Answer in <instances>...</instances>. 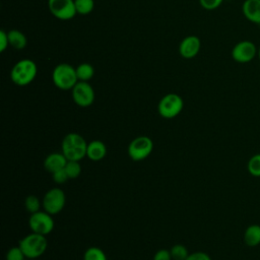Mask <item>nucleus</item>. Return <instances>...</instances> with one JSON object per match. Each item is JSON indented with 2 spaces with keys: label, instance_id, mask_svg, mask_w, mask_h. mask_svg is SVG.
Instances as JSON below:
<instances>
[{
  "label": "nucleus",
  "instance_id": "cd10ccee",
  "mask_svg": "<svg viewBox=\"0 0 260 260\" xmlns=\"http://www.w3.org/2000/svg\"><path fill=\"white\" fill-rule=\"evenodd\" d=\"M172 259L173 258L171 255V251L166 249L158 250L153 256V260H172Z\"/></svg>",
  "mask_w": 260,
  "mask_h": 260
},
{
  "label": "nucleus",
  "instance_id": "ddd939ff",
  "mask_svg": "<svg viewBox=\"0 0 260 260\" xmlns=\"http://www.w3.org/2000/svg\"><path fill=\"white\" fill-rule=\"evenodd\" d=\"M242 10L248 20L260 24V0H245Z\"/></svg>",
  "mask_w": 260,
  "mask_h": 260
},
{
  "label": "nucleus",
  "instance_id": "4be33fe9",
  "mask_svg": "<svg viewBox=\"0 0 260 260\" xmlns=\"http://www.w3.org/2000/svg\"><path fill=\"white\" fill-rule=\"evenodd\" d=\"M171 255L174 260H186L189 253L184 245L177 244L171 248Z\"/></svg>",
  "mask_w": 260,
  "mask_h": 260
},
{
  "label": "nucleus",
  "instance_id": "6e6552de",
  "mask_svg": "<svg viewBox=\"0 0 260 260\" xmlns=\"http://www.w3.org/2000/svg\"><path fill=\"white\" fill-rule=\"evenodd\" d=\"M48 7L52 15L60 20L72 19L77 14L74 0H48Z\"/></svg>",
  "mask_w": 260,
  "mask_h": 260
},
{
  "label": "nucleus",
  "instance_id": "c85d7f7f",
  "mask_svg": "<svg viewBox=\"0 0 260 260\" xmlns=\"http://www.w3.org/2000/svg\"><path fill=\"white\" fill-rule=\"evenodd\" d=\"M8 46H9V41H8L7 31L1 29L0 30V51L4 52Z\"/></svg>",
  "mask_w": 260,
  "mask_h": 260
},
{
  "label": "nucleus",
  "instance_id": "bb28decb",
  "mask_svg": "<svg viewBox=\"0 0 260 260\" xmlns=\"http://www.w3.org/2000/svg\"><path fill=\"white\" fill-rule=\"evenodd\" d=\"M52 176H53L54 182L57 183V184H64L69 179V177H68V175H67V173L65 171V168L62 169V170H59V171H57L55 173H53Z\"/></svg>",
  "mask_w": 260,
  "mask_h": 260
},
{
  "label": "nucleus",
  "instance_id": "39448f33",
  "mask_svg": "<svg viewBox=\"0 0 260 260\" xmlns=\"http://www.w3.org/2000/svg\"><path fill=\"white\" fill-rule=\"evenodd\" d=\"M183 99L177 93H168L164 95L157 106L158 114L165 119L177 117L183 110Z\"/></svg>",
  "mask_w": 260,
  "mask_h": 260
},
{
  "label": "nucleus",
  "instance_id": "c756f323",
  "mask_svg": "<svg viewBox=\"0 0 260 260\" xmlns=\"http://www.w3.org/2000/svg\"><path fill=\"white\" fill-rule=\"evenodd\" d=\"M186 260H211L210 256L204 252H195L189 254Z\"/></svg>",
  "mask_w": 260,
  "mask_h": 260
},
{
  "label": "nucleus",
  "instance_id": "dca6fc26",
  "mask_svg": "<svg viewBox=\"0 0 260 260\" xmlns=\"http://www.w3.org/2000/svg\"><path fill=\"white\" fill-rule=\"evenodd\" d=\"M9 46L15 50H22L25 48L27 40L24 34L18 29H10L7 31Z\"/></svg>",
  "mask_w": 260,
  "mask_h": 260
},
{
  "label": "nucleus",
  "instance_id": "f03ea898",
  "mask_svg": "<svg viewBox=\"0 0 260 260\" xmlns=\"http://www.w3.org/2000/svg\"><path fill=\"white\" fill-rule=\"evenodd\" d=\"M37 73V64L30 59H22L13 65L10 71V78L14 84L24 86L35 80Z\"/></svg>",
  "mask_w": 260,
  "mask_h": 260
},
{
  "label": "nucleus",
  "instance_id": "7ed1b4c3",
  "mask_svg": "<svg viewBox=\"0 0 260 260\" xmlns=\"http://www.w3.org/2000/svg\"><path fill=\"white\" fill-rule=\"evenodd\" d=\"M52 80L55 86L62 90L72 89L78 82L75 67L68 63L58 64L52 72Z\"/></svg>",
  "mask_w": 260,
  "mask_h": 260
},
{
  "label": "nucleus",
  "instance_id": "5701e85b",
  "mask_svg": "<svg viewBox=\"0 0 260 260\" xmlns=\"http://www.w3.org/2000/svg\"><path fill=\"white\" fill-rule=\"evenodd\" d=\"M248 171L254 177H260V153L254 154L248 161Z\"/></svg>",
  "mask_w": 260,
  "mask_h": 260
},
{
  "label": "nucleus",
  "instance_id": "2eb2a0df",
  "mask_svg": "<svg viewBox=\"0 0 260 260\" xmlns=\"http://www.w3.org/2000/svg\"><path fill=\"white\" fill-rule=\"evenodd\" d=\"M107 154V146L101 140H92L87 144L86 156L93 161L102 160Z\"/></svg>",
  "mask_w": 260,
  "mask_h": 260
},
{
  "label": "nucleus",
  "instance_id": "9b49d317",
  "mask_svg": "<svg viewBox=\"0 0 260 260\" xmlns=\"http://www.w3.org/2000/svg\"><path fill=\"white\" fill-rule=\"evenodd\" d=\"M257 48L251 41H241L232 49V58L239 63L252 61L257 53Z\"/></svg>",
  "mask_w": 260,
  "mask_h": 260
},
{
  "label": "nucleus",
  "instance_id": "aec40b11",
  "mask_svg": "<svg viewBox=\"0 0 260 260\" xmlns=\"http://www.w3.org/2000/svg\"><path fill=\"white\" fill-rule=\"evenodd\" d=\"M83 260H107V256L102 249L98 247H90L85 251Z\"/></svg>",
  "mask_w": 260,
  "mask_h": 260
},
{
  "label": "nucleus",
  "instance_id": "412c9836",
  "mask_svg": "<svg viewBox=\"0 0 260 260\" xmlns=\"http://www.w3.org/2000/svg\"><path fill=\"white\" fill-rule=\"evenodd\" d=\"M65 171L69 179H76L81 173V166L77 160H68L65 166Z\"/></svg>",
  "mask_w": 260,
  "mask_h": 260
},
{
  "label": "nucleus",
  "instance_id": "20e7f679",
  "mask_svg": "<svg viewBox=\"0 0 260 260\" xmlns=\"http://www.w3.org/2000/svg\"><path fill=\"white\" fill-rule=\"evenodd\" d=\"M19 247L26 258L36 259L41 257L46 252L48 241L44 235L32 232L20 240Z\"/></svg>",
  "mask_w": 260,
  "mask_h": 260
},
{
  "label": "nucleus",
  "instance_id": "6ab92c4d",
  "mask_svg": "<svg viewBox=\"0 0 260 260\" xmlns=\"http://www.w3.org/2000/svg\"><path fill=\"white\" fill-rule=\"evenodd\" d=\"M74 4L77 14L81 15H86L90 13L94 8L93 0H74Z\"/></svg>",
  "mask_w": 260,
  "mask_h": 260
},
{
  "label": "nucleus",
  "instance_id": "f257e3e1",
  "mask_svg": "<svg viewBox=\"0 0 260 260\" xmlns=\"http://www.w3.org/2000/svg\"><path fill=\"white\" fill-rule=\"evenodd\" d=\"M87 144L85 139L78 133H69L62 141V153L68 160L79 161L86 156Z\"/></svg>",
  "mask_w": 260,
  "mask_h": 260
},
{
  "label": "nucleus",
  "instance_id": "0eeeda50",
  "mask_svg": "<svg viewBox=\"0 0 260 260\" xmlns=\"http://www.w3.org/2000/svg\"><path fill=\"white\" fill-rule=\"evenodd\" d=\"M66 195L60 188H52L43 198V207L50 214L59 213L65 206Z\"/></svg>",
  "mask_w": 260,
  "mask_h": 260
},
{
  "label": "nucleus",
  "instance_id": "1a4fd4ad",
  "mask_svg": "<svg viewBox=\"0 0 260 260\" xmlns=\"http://www.w3.org/2000/svg\"><path fill=\"white\" fill-rule=\"evenodd\" d=\"M28 225L34 233L40 235H48L54 229V220L47 211H38L31 213L28 219Z\"/></svg>",
  "mask_w": 260,
  "mask_h": 260
},
{
  "label": "nucleus",
  "instance_id": "4468645a",
  "mask_svg": "<svg viewBox=\"0 0 260 260\" xmlns=\"http://www.w3.org/2000/svg\"><path fill=\"white\" fill-rule=\"evenodd\" d=\"M68 159L65 157V155L61 152H53L49 154L44 161L45 169L50 173H55L59 170H62L65 168Z\"/></svg>",
  "mask_w": 260,
  "mask_h": 260
},
{
  "label": "nucleus",
  "instance_id": "b1692460",
  "mask_svg": "<svg viewBox=\"0 0 260 260\" xmlns=\"http://www.w3.org/2000/svg\"><path fill=\"white\" fill-rule=\"evenodd\" d=\"M24 206L26 208V210L30 213H35L40 211V207H41V202L39 200V198L35 195H29L25 198L24 200Z\"/></svg>",
  "mask_w": 260,
  "mask_h": 260
},
{
  "label": "nucleus",
  "instance_id": "f8f14e48",
  "mask_svg": "<svg viewBox=\"0 0 260 260\" xmlns=\"http://www.w3.org/2000/svg\"><path fill=\"white\" fill-rule=\"evenodd\" d=\"M201 48V41L196 36H188L179 45V53L185 59H192L197 56Z\"/></svg>",
  "mask_w": 260,
  "mask_h": 260
},
{
  "label": "nucleus",
  "instance_id": "393cba45",
  "mask_svg": "<svg viewBox=\"0 0 260 260\" xmlns=\"http://www.w3.org/2000/svg\"><path fill=\"white\" fill-rule=\"evenodd\" d=\"M24 258L25 255L19 246L10 248L6 254V260H24Z\"/></svg>",
  "mask_w": 260,
  "mask_h": 260
},
{
  "label": "nucleus",
  "instance_id": "423d86ee",
  "mask_svg": "<svg viewBox=\"0 0 260 260\" xmlns=\"http://www.w3.org/2000/svg\"><path fill=\"white\" fill-rule=\"evenodd\" d=\"M153 149V142L147 136H138L134 138L128 146V154L133 160L145 159Z\"/></svg>",
  "mask_w": 260,
  "mask_h": 260
},
{
  "label": "nucleus",
  "instance_id": "a878e982",
  "mask_svg": "<svg viewBox=\"0 0 260 260\" xmlns=\"http://www.w3.org/2000/svg\"><path fill=\"white\" fill-rule=\"evenodd\" d=\"M223 0H199V3L202 8L206 10H214L220 6Z\"/></svg>",
  "mask_w": 260,
  "mask_h": 260
},
{
  "label": "nucleus",
  "instance_id": "f3484780",
  "mask_svg": "<svg viewBox=\"0 0 260 260\" xmlns=\"http://www.w3.org/2000/svg\"><path fill=\"white\" fill-rule=\"evenodd\" d=\"M244 241L249 247H256L260 244V225L251 224L244 233Z\"/></svg>",
  "mask_w": 260,
  "mask_h": 260
},
{
  "label": "nucleus",
  "instance_id": "9d476101",
  "mask_svg": "<svg viewBox=\"0 0 260 260\" xmlns=\"http://www.w3.org/2000/svg\"><path fill=\"white\" fill-rule=\"evenodd\" d=\"M72 90L74 103L82 108L89 107L94 101V90L87 81H78Z\"/></svg>",
  "mask_w": 260,
  "mask_h": 260
},
{
  "label": "nucleus",
  "instance_id": "a211bd4d",
  "mask_svg": "<svg viewBox=\"0 0 260 260\" xmlns=\"http://www.w3.org/2000/svg\"><path fill=\"white\" fill-rule=\"evenodd\" d=\"M75 69L78 81H88L94 74V68L89 63H80Z\"/></svg>",
  "mask_w": 260,
  "mask_h": 260
},
{
  "label": "nucleus",
  "instance_id": "7c9ffc66",
  "mask_svg": "<svg viewBox=\"0 0 260 260\" xmlns=\"http://www.w3.org/2000/svg\"><path fill=\"white\" fill-rule=\"evenodd\" d=\"M258 57H259V59H260V48L258 49Z\"/></svg>",
  "mask_w": 260,
  "mask_h": 260
}]
</instances>
